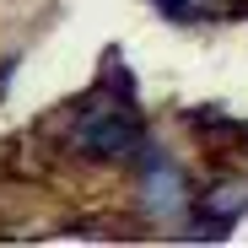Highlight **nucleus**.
I'll return each mask as SVG.
<instances>
[{
  "mask_svg": "<svg viewBox=\"0 0 248 248\" xmlns=\"http://www.w3.org/2000/svg\"><path fill=\"white\" fill-rule=\"evenodd\" d=\"M76 146L87 156H135L146 146V130L130 108H103V113H87L76 124Z\"/></svg>",
  "mask_w": 248,
  "mask_h": 248,
  "instance_id": "1",
  "label": "nucleus"
},
{
  "mask_svg": "<svg viewBox=\"0 0 248 248\" xmlns=\"http://www.w3.org/2000/svg\"><path fill=\"white\" fill-rule=\"evenodd\" d=\"M146 168H140V211L156 221H178L189 211V194H184V173L173 168L156 146H140Z\"/></svg>",
  "mask_w": 248,
  "mask_h": 248,
  "instance_id": "2",
  "label": "nucleus"
},
{
  "mask_svg": "<svg viewBox=\"0 0 248 248\" xmlns=\"http://www.w3.org/2000/svg\"><path fill=\"white\" fill-rule=\"evenodd\" d=\"M243 205H248V184H221V189H211L205 211H216V221H205V227H200V237H221V232L237 221Z\"/></svg>",
  "mask_w": 248,
  "mask_h": 248,
  "instance_id": "3",
  "label": "nucleus"
},
{
  "mask_svg": "<svg viewBox=\"0 0 248 248\" xmlns=\"http://www.w3.org/2000/svg\"><path fill=\"white\" fill-rule=\"evenodd\" d=\"M162 11H168L173 22H200V16H211V0H156Z\"/></svg>",
  "mask_w": 248,
  "mask_h": 248,
  "instance_id": "4",
  "label": "nucleus"
}]
</instances>
